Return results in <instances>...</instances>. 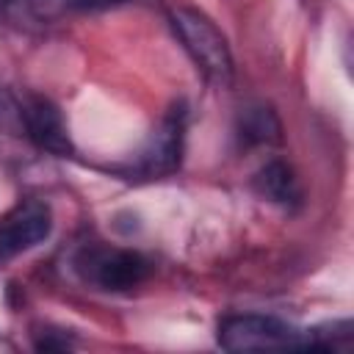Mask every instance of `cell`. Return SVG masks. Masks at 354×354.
<instances>
[{"instance_id":"1","label":"cell","mask_w":354,"mask_h":354,"mask_svg":"<svg viewBox=\"0 0 354 354\" xmlns=\"http://www.w3.org/2000/svg\"><path fill=\"white\" fill-rule=\"evenodd\" d=\"M169 22H171L174 36L183 41L185 53L196 64V69L213 86L227 88L232 83L235 66H232V53L227 47V39L221 36V30L202 11L185 8V6L171 8L169 11Z\"/></svg>"},{"instance_id":"2","label":"cell","mask_w":354,"mask_h":354,"mask_svg":"<svg viewBox=\"0 0 354 354\" xmlns=\"http://www.w3.org/2000/svg\"><path fill=\"white\" fill-rule=\"evenodd\" d=\"M218 346L224 351H301L310 346V332L282 318L243 313L227 315L218 324Z\"/></svg>"},{"instance_id":"3","label":"cell","mask_w":354,"mask_h":354,"mask_svg":"<svg viewBox=\"0 0 354 354\" xmlns=\"http://www.w3.org/2000/svg\"><path fill=\"white\" fill-rule=\"evenodd\" d=\"M77 271L86 282L100 290H133L149 277V260L133 249H111V246H88L75 260Z\"/></svg>"},{"instance_id":"4","label":"cell","mask_w":354,"mask_h":354,"mask_svg":"<svg viewBox=\"0 0 354 354\" xmlns=\"http://www.w3.org/2000/svg\"><path fill=\"white\" fill-rule=\"evenodd\" d=\"M53 230V213L44 202L28 199L17 205L0 221V263L14 260L17 254L39 246Z\"/></svg>"},{"instance_id":"5","label":"cell","mask_w":354,"mask_h":354,"mask_svg":"<svg viewBox=\"0 0 354 354\" xmlns=\"http://www.w3.org/2000/svg\"><path fill=\"white\" fill-rule=\"evenodd\" d=\"M122 3H127V0H3V14L11 25L33 30V28L55 25L72 14L105 11V8H113Z\"/></svg>"},{"instance_id":"6","label":"cell","mask_w":354,"mask_h":354,"mask_svg":"<svg viewBox=\"0 0 354 354\" xmlns=\"http://www.w3.org/2000/svg\"><path fill=\"white\" fill-rule=\"evenodd\" d=\"M183 130H185V108L174 105L169 116L160 122V127L152 133L149 144L138 155L136 171L144 177H160L171 174L180 166V152H183Z\"/></svg>"},{"instance_id":"7","label":"cell","mask_w":354,"mask_h":354,"mask_svg":"<svg viewBox=\"0 0 354 354\" xmlns=\"http://www.w3.org/2000/svg\"><path fill=\"white\" fill-rule=\"evenodd\" d=\"M22 122L28 130V138L53 155H69L72 152V141L64 124V116L58 111L55 102L44 100V97H28L22 105Z\"/></svg>"},{"instance_id":"8","label":"cell","mask_w":354,"mask_h":354,"mask_svg":"<svg viewBox=\"0 0 354 354\" xmlns=\"http://www.w3.org/2000/svg\"><path fill=\"white\" fill-rule=\"evenodd\" d=\"M254 191H257L263 199H268V202H274V205H279V207H293V205L301 202L299 183H296L290 166L282 163V160H268V163L254 174Z\"/></svg>"},{"instance_id":"9","label":"cell","mask_w":354,"mask_h":354,"mask_svg":"<svg viewBox=\"0 0 354 354\" xmlns=\"http://www.w3.org/2000/svg\"><path fill=\"white\" fill-rule=\"evenodd\" d=\"M238 133H241V141L249 144V147H257V144H277L282 138V127H279V119L271 108L266 105H252L241 113L238 119Z\"/></svg>"},{"instance_id":"10","label":"cell","mask_w":354,"mask_h":354,"mask_svg":"<svg viewBox=\"0 0 354 354\" xmlns=\"http://www.w3.org/2000/svg\"><path fill=\"white\" fill-rule=\"evenodd\" d=\"M310 332V346L313 348H324V351H351L354 346V324L346 321H332V324H321L307 329Z\"/></svg>"},{"instance_id":"11","label":"cell","mask_w":354,"mask_h":354,"mask_svg":"<svg viewBox=\"0 0 354 354\" xmlns=\"http://www.w3.org/2000/svg\"><path fill=\"white\" fill-rule=\"evenodd\" d=\"M36 348L39 351H69L72 340L66 335H61V332H47V335H41L36 340Z\"/></svg>"}]
</instances>
